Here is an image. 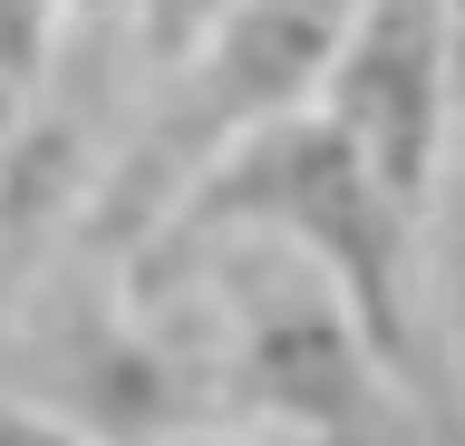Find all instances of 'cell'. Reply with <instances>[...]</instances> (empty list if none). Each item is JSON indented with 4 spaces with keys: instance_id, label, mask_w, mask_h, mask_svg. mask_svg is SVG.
<instances>
[{
    "instance_id": "6da1fadb",
    "label": "cell",
    "mask_w": 465,
    "mask_h": 446,
    "mask_svg": "<svg viewBox=\"0 0 465 446\" xmlns=\"http://www.w3.org/2000/svg\"><path fill=\"white\" fill-rule=\"evenodd\" d=\"M417 223H427V213L311 107V117L262 126L252 146H232L223 165L174 204V223L145 243L136 263L194 253V243H213V233H282V243H301V253L359 301L369 340L398 359V379L417 388V408H427V427H436V311H427V243H417Z\"/></svg>"
},
{
    "instance_id": "7a4b0ae2",
    "label": "cell",
    "mask_w": 465,
    "mask_h": 446,
    "mask_svg": "<svg viewBox=\"0 0 465 446\" xmlns=\"http://www.w3.org/2000/svg\"><path fill=\"white\" fill-rule=\"evenodd\" d=\"M136 292L203 282L223 311V388L262 427H291L311 446H436L417 388L369 340L359 301L282 233H213L194 253L126 272Z\"/></svg>"
},
{
    "instance_id": "3957f363",
    "label": "cell",
    "mask_w": 465,
    "mask_h": 446,
    "mask_svg": "<svg viewBox=\"0 0 465 446\" xmlns=\"http://www.w3.org/2000/svg\"><path fill=\"white\" fill-rule=\"evenodd\" d=\"M349 20H359V0H232L174 68H155V97L116 136V165L68 253H97V263L126 272L232 146H252L262 126L320 107Z\"/></svg>"
},
{
    "instance_id": "277c9868",
    "label": "cell",
    "mask_w": 465,
    "mask_h": 446,
    "mask_svg": "<svg viewBox=\"0 0 465 446\" xmlns=\"http://www.w3.org/2000/svg\"><path fill=\"white\" fill-rule=\"evenodd\" d=\"M10 398L68 417L97 446H165L213 427V398H232L223 369H203L145 321L136 282L97 253L49 263L29 292H10Z\"/></svg>"
},
{
    "instance_id": "5b68a950",
    "label": "cell",
    "mask_w": 465,
    "mask_h": 446,
    "mask_svg": "<svg viewBox=\"0 0 465 446\" xmlns=\"http://www.w3.org/2000/svg\"><path fill=\"white\" fill-rule=\"evenodd\" d=\"M320 117L427 213L446 136H465L456 20H446V0H359L340 59H330V88H320Z\"/></svg>"
},
{
    "instance_id": "8992f818",
    "label": "cell",
    "mask_w": 465,
    "mask_h": 446,
    "mask_svg": "<svg viewBox=\"0 0 465 446\" xmlns=\"http://www.w3.org/2000/svg\"><path fill=\"white\" fill-rule=\"evenodd\" d=\"M97 78H107V49H58V68L10 107V194H0L10 292H29L87 233V204L116 165V146H97V117H107Z\"/></svg>"
},
{
    "instance_id": "52a82bcc",
    "label": "cell",
    "mask_w": 465,
    "mask_h": 446,
    "mask_svg": "<svg viewBox=\"0 0 465 446\" xmlns=\"http://www.w3.org/2000/svg\"><path fill=\"white\" fill-rule=\"evenodd\" d=\"M427 311H436V446H465V194L436 223Z\"/></svg>"
},
{
    "instance_id": "ba28073f",
    "label": "cell",
    "mask_w": 465,
    "mask_h": 446,
    "mask_svg": "<svg viewBox=\"0 0 465 446\" xmlns=\"http://www.w3.org/2000/svg\"><path fill=\"white\" fill-rule=\"evenodd\" d=\"M223 10H232V0H145V10H136V59L145 68H174Z\"/></svg>"
},
{
    "instance_id": "9c48e42d",
    "label": "cell",
    "mask_w": 465,
    "mask_h": 446,
    "mask_svg": "<svg viewBox=\"0 0 465 446\" xmlns=\"http://www.w3.org/2000/svg\"><path fill=\"white\" fill-rule=\"evenodd\" d=\"M0 446H97V437H78L68 417H49V408H20V398H10V427H0Z\"/></svg>"
},
{
    "instance_id": "30bf717a",
    "label": "cell",
    "mask_w": 465,
    "mask_h": 446,
    "mask_svg": "<svg viewBox=\"0 0 465 446\" xmlns=\"http://www.w3.org/2000/svg\"><path fill=\"white\" fill-rule=\"evenodd\" d=\"M165 446H311L291 427H194V437H165Z\"/></svg>"
},
{
    "instance_id": "8fae6325",
    "label": "cell",
    "mask_w": 465,
    "mask_h": 446,
    "mask_svg": "<svg viewBox=\"0 0 465 446\" xmlns=\"http://www.w3.org/2000/svg\"><path fill=\"white\" fill-rule=\"evenodd\" d=\"M446 20H456V88H465V0H446Z\"/></svg>"
},
{
    "instance_id": "7c38bea8",
    "label": "cell",
    "mask_w": 465,
    "mask_h": 446,
    "mask_svg": "<svg viewBox=\"0 0 465 446\" xmlns=\"http://www.w3.org/2000/svg\"><path fill=\"white\" fill-rule=\"evenodd\" d=\"M58 10H107V0H58Z\"/></svg>"
}]
</instances>
